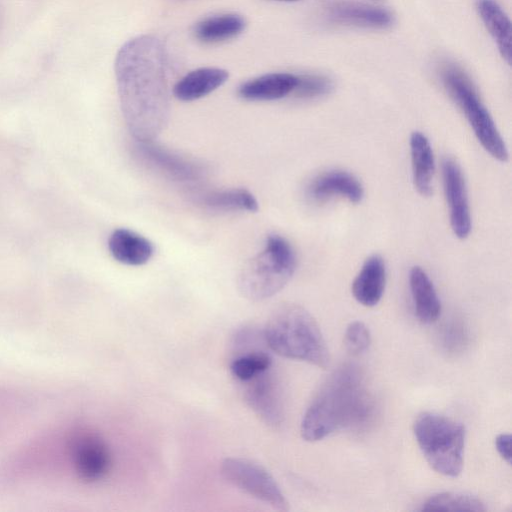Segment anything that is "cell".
I'll list each match as a JSON object with an SVG mask.
<instances>
[{
  "label": "cell",
  "instance_id": "7402d4cb",
  "mask_svg": "<svg viewBox=\"0 0 512 512\" xmlns=\"http://www.w3.org/2000/svg\"><path fill=\"white\" fill-rule=\"evenodd\" d=\"M196 201L204 208L218 212H256L259 208L254 195L243 188L206 191L196 195Z\"/></svg>",
  "mask_w": 512,
  "mask_h": 512
},
{
  "label": "cell",
  "instance_id": "3957f363",
  "mask_svg": "<svg viewBox=\"0 0 512 512\" xmlns=\"http://www.w3.org/2000/svg\"><path fill=\"white\" fill-rule=\"evenodd\" d=\"M263 339L276 354L325 368L329 351L314 317L302 306L285 303L277 307L265 325Z\"/></svg>",
  "mask_w": 512,
  "mask_h": 512
},
{
  "label": "cell",
  "instance_id": "9c48e42d",
  "mask_svg": "<svg viewBox=\"0 0 512 512\" xmlns=\"http://www.w3.org/2000/svg\"><path fill=\"white\" fill-rule=\"evenodd\" d=\"M323 20L331 25L386 29L393 25L391 11L354 0H331L322 6Z\"/></svg>",
  "mask_w": 512,
  "mask_h": 512
},
{
  "label": "cell",
  "instance_id": "4fadbf2b",
  "mask_svg": "<svg viewBox=\"0 0 512 512\" xmlns=\"http://www.w3.org/2000/svg\"><path fill=\"white\" fill-rule=\"evenodd\" d=\"M307 195L318 202L340 196L352 203H359L363 199L364 189L353 174L343 170H330L319 174L309 183Z\"/></svg>",
  "mask_w": 512,
  "mask_h": 512
},
{
  "label": "cell",
  "instance_id": "8fae6325",
  "mask_svg": "<svg viewBox=\"0 0 512 512\" xmlns=\"http://www.w3.org/2000/svg\"><path fill=\"white\" fill-rule=\"evenodd\" d=\"M242 384L245 402L256 416L269 426L281 425L284 418L282 394L271 368Z\"/></svg>",
  "mask_w": 512,
  "mask_h": 512
},
{
  "label": "cell",
  "instance_id": "4316f807",
  "mask_svg": "<svg viewBox=\"0 0 512 512\" xmlns=\"http://www.w3.org/2000/svg\"><path fill=\"white\" fill-rule=\"evenodd\" d=\"M495 447L499 455L508 463H511V436L507 433L499 434L495 439Z\"/></svg>",
  "mask_w": 512,
  "mask_h": 512
},
{
  "label": "cell",
  "instance_id": "d6986e66",
  "mask_svg": "<svg viewBox=\"0 0 512 512\" xmlns=\"http://www.w3.org/2000/svg\"><path fill=\"white\" fill-rule=\"evenodd\" d=\"M477 12L497 44L503 59L511 63V21L496 0H477Z\"/></svg>",
  "mask_w": 512,
  "mask_h": 512
},
{
  "label": "cell",
  "instance_id": "484cf974",
  "mask_svg": "<svg viewBox=\"0 0 512 512\" xmlns=\"http://www.w3.org/2000/svg\"><path fill=\"white\" fill-rule=\"evenodd\" d=\"M370 343V332L363 322L353 321L347 326L344 344L349 353L359 355L369 348Z\"/></svg>",
  "mask_w": 512,
  "mask_h": 512
},
{
  "label": "cell",
  "instance_id": "ba28073f",
  "mask_svg": "<svg viewBox=\"0 0 512 512\" xmlns=\"http://www.w3.org/2000/svg\"><path fill=\"white\" fill-rule=\"evenodd\" d=\"M134 152L149 168L173 181L193 183L199 181L205 173L201 164L153 141H136Z\"/></svg>",
  "mask_w": 512,
  "mask_h": 512
},
{
  "label": "cell",
  "instance_id": "52a82bcc",
  "mask_svg": "<svg viewBox=\"0 0 512 512\" xmlns=\"http://www.w3.org/2000/svg\"><path fill=\"white\" fill-rule=\"evenodd\" d=\"M221 474L230 484L273 509H289L276 480L260 464L245 458H226L221 464Z\"/></svg>",
  "mask_w": 512,
  "mask_h": 512
},
{
  "label": "cell",
  "instance_id": "f1b7e54d",
  "mask_svg": "<svg viewBox=\"0 0 512 512\" xmlns=\"http://www.w3.org/2000/svg\"><path fill=\"white\" fill-rule=\"evenodd\" d=\"M376 1H381V0H376Z\"/></svg>",
  "mask_w": 512,
  "mask_h": 512
},
{
  "label": "cell",
  "instance_id": "7a4b0ae2",
  "mask_svg": "<svg viewBox=\"0 0 512 512\" xmlns=\"http://www.w3.org/2000/svg\"><path fill=\"white\" fill-rule=\"evenodd\" d=\"M373 413V398L362 372L343 365L314 395L301 422V435L306 441H319L336 431L364 426Z\"/></svg>",
  "mask_w": 512,
  "mask_h": 512
},
{
  "label": "cell",
  "instance_id": "5b68a950",
  "mask_svg": "<svg viewBox=\"0 0 512 512\" xmlns=\"http://www.w3.org/2000/svg\"><path fill=\"white\" fill-rule=\"evenodd\" d=\"M438 74L444 89L465 115L482 147L494 159L506 162V144L469 75L451 61L442 62Z\"/></svg>",
  "mask_w": 512,
  "mask_h": 512
},
{
  "label": "cell",
  "instance_id": "30bf717a",
  "mask_svg": "<svg viewBox=\"0 0 512 512\" xmlns=\"http://www.w3.org/2000/svg\"><path fill=\"white\" fill-rule=\"evenodd\" d=\"M71 454L78 477L85 482L103 479L110 471L112 458L108 445L95 432H80L72 439Z\"/></svg>",
  "mask_w": 512,
  "mask_h": 512
},
{
  "label": "cell",
  "instance_id": "2e32d148",
  "mask_svg": "<svg viewBox=\"0 0 512 512\" xmlns=\"http://www.w3.org/2000/svg\"><path fill=\"white\" fill-rule=\"evenodd\" d=\"M229 78L227 70L202 67L185 74L174 86V96L183 102L195 101L221 87Z\"/></svg>",
  "mask_w": 512,
  "mask_h": 512
},
{
  "label": "cell",
  "instance_id": "7c38bea8",
  "mask_svg": "<svg viewBox=\"0 0 512 512\" xmlns=\"http://www.w3.org/2000/svg\"><path fill=\"white\" fill-rule=\"evenodd\" d=\"M442 177L451 229L457 238L465 239L471 232V214L466 182L456 160L450 157L443 160Z\"/></svg>",
  "mask_w": 512,
  "mask_h": 512
},
{
  "label": "cell",
  "instance_id": "277c9868",
  "mask_svg": "<svg viewBox=\"0 0 512 512\" xmlns=\"http://www.w3.org/2000/svg\"><path fill=\"white\" fill-rule=\"evenodd\" d=\"M296 266V254L287 239L278 234H270L263 250L241 269L237 279L238 289L248 300H265L286 286Z\"/></svg>",
  "mask_w": 512,
  "mask_h": 512
},
{
  "label": "cell",
  "instance_id": "e0dca14e",
  "mask_svg": "<svg viewBox=\"0 0 512 512\" xmlns=\"http://www.w3.org/2000/svg\"><path fill=\"white\" fill-rule=\"evenodd\" d=\"M108 248L115 260L130 266L147 263L154 253V246L147 238L126 228L112 232Z\"/></svg>",
  "mask_w": 512,
  "mask_h": 512
},
{
  "label": "cell",
  "instance_id": "9a60e30c",
  "mask_svg": "<svg viewBox=\"0 0 512 512\" xmlns=\"http://www.w3.org/2000/svg\"><path fill=\"white\" fill-rule=\"evenodd\" d=\"M386 284V266L378 254L369 256L352 283L354 298L366 307H373L381 300Z\"/></svg>",
  "mask_w": 512,
  "mask_h": 512
},
{
  "label": "cell",
  "instance_id": "603a6c76",
  "mask_svg": "<svg viewBox=\"0 0 512 512\" xmlns=\"http://www.w3.org/2000/svg\"><path fill=\"white\" fill-rule=\"evenodd\" d=\"M422 511H475L486 510L484 503L468 494L442 492L429 497L421 507Z\"/></svg>",
  "mask_w": 512,
  "mask_h": 512
},
{
  "label": "cell",
  "instance_id": "6da1fadb",
  "mask_svg": "<svg viewBox=\"0 0 512 512\" xmlns=\"http://www.w3.org/2000/svg\"><path fill=\"white\" fill-rule=\"evenodd\" d=\"M121 111L135 141H153L170 115L168 55L163 41L139 35L122 45L115 59Z\"/></svg>",
  "mask_w": 512,
  "mask_h": 512
},
{
  "label": "cell",
  "instance_id": "8992f818",
  "mask_svg": "<svg viewBox=\"0 0 512 512\" xmlns=\"http://www.w3.org/2000/svg\"><path fill=\"white\" fill-rule=\"evenodd\" d=\"M417 444L428 464L438 473L458 476L463 467L465 428L433 412H423L413 424Z\"/></svg>",
  "mask_w": 512,
  "mask_h": 512
},
{
  "label": "cell",
  "instance_id": "ac0fdd59",
  "mask_svg": "<svg viewBox=\"0 0 512 512\" xmlns=\"http://www.w3.org/2000/svg\"><path fill=\"white\" fill-rule=\"evenodd\" d=\"M409 143L414 187L420 195L430 196L435 171L431 144L428 138L419 131L411 133Z\"/></svg>",
  "mask_w": 512,
  "mask_h": 512
},
{
  "label": "cell",
  "instance_id": "d4e9b609",
  "mask_svg": "<svg viewBox=\"0 0 512 512\" xmlns=\"http://www.w3.org/2000/svg\"><path fill=\"white\" fill-rule=\"evenodd\" d=\"M333 81L322 74L298 75V82L292 94L298 99H315L329 94Z\"/></svg>",
  "mask_w": 512,
  "mask_h": 512
},
{
  "label": "cell",
  "instance_id": "5bb4252c",
  "mask_svg": "<svg viewBox=\"0 0 512 512\" xmlns=\"http://www.w3.org/2000/svg\"><path fill=\"white\" fill-rule=\"evenodd\" d=\"M298 75L273 72L249 79L238 87V95L247 101H273L293 93Z\"/></svg>",
  "mask_w": 512,
  "mask_h": 512
},
{
  "label": "cell",
  "instance_id": "44dd1931",
  "mask_svg": "<svg viewBox=\"0 0 512 512\" xmlns=\"http://www.w3.org/2000/svg\"><path fill=\"white\" fill-rule=\"evenodd\" d=\"M409 283L418 319L427 324L436 321L441 312V304L427 273L420 266H413L409 273Z\"/></svg>",
  "mask_w": 512,
  "mask_h": 512
},
{
  "label": "cell",
  "instance_id": "ffe728a7",
  "mask_svg": "<svg viewBox=\"0 0 512 512\" xmlns=\"http://www.w3.org/2000/svg\"><path fill=\"white\" fill-rule=\"evenodd\" d=\"M246 28V20L236 13H221L205 17L193 28L197 40L214 44L233 39Z\"/></svg>",
  "mask_w": 512,
  "mask_h": 512
},
{
  "label": "cell",
  "instance_id": "cb8c5ba5",
  "mask_svg": "<svg viewBox=\"0 0 512 512\" xmlns=\"http://www.w3.org/2000/svg\"><path fill=\"white\" fill-rule=\"evenodd\" d=\"M270 368H272V359L264 351L245 352L230 363V372L240 383H245Z\"/></svg>",
  "mask_w": 512,
  "mask_h": 512
},
{
  "label": "cell",
  "instance_id": "83f0119b",
  "mask_svg": "<svg viewBox=\"0 0 512 512\" xmlns=\"http://www.w3.org/2000/svg\"><path fill=\"white\" fill-rule=\"evenodd\" d=\"M274 1H280V2H297L300 0H274Z\"/></svg>",
  "mask_w": 512,
  "mask_h": 512
}]
</instances>
